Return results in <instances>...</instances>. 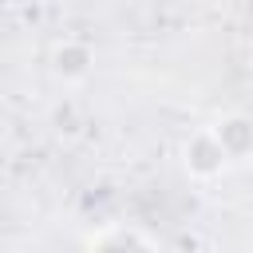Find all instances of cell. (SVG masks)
I'll return each instance as SVG.
<instances>
[{"mask_svg":"<svg viewBox=\"0 0 253 253\" xmlns=\"http://www.w3.org/2000/svg\"><path fill=\"white\" fill-rule=\"evenodd\" d=\"M221 146L229 150V158H249L253 154V119L249 115H221L213 123Z\"/></svg>","mask_w":253,"mask_h":253,"instance_id":"obj_3","label":"cell"},{"mask_svg":"<svg viewBox=\"0 0 253 253\" xmlns=\"http://www.w3.org/2000/svg\"><path fill=\"white\" fill-rule=\"evenodd\" d=\"M87 249H154L158 237L142 233V229H99L83 237Z\"/></svg>","mask_w":253,"mask_h":253,"instance_id":"obj_4","label":"cell"},{"mask_svg":"<svg viewBox=\"0 0 253 253\" xmlns=\"http://www.w3.org/2000/svg\"><path fill=\"white\" fill-rule=\"evenodd\" d=\"M91 67H95L91 43H83V40H63V43H55V51H51V71H55V79H63V83H83V79L91 75Z\"/></svg>","mask_w":253,"mask_h":253,"instance_id":"obj_2","label":"cell"},{"mask_svg":"<svg viewBox=\"0 0 253 253\" xmlns=\"http://www.w3.org/2000/svg\"><path fill=\"white\" fill-rule=\"evenodd\" d=\"M229 162H233V158H229V150L221 146V138H217L213 126H202V130H194V134L182 142V166H186V174H190L194 182H213V178H221Z\"/></svg>","mask_w":253,"mask_h":253,"instance_id":"obj_1","label":"cell"}]
</instances>
